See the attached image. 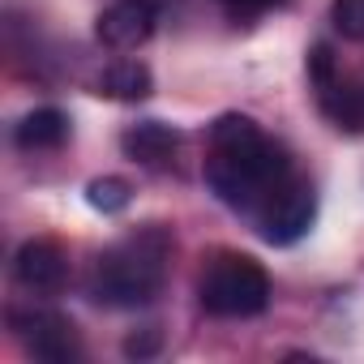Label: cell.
<instances>
[{"label":"cell","mask_w":364,"mask_h":364,"mask_svg":"<svg viewBox=\"0 0 364 364\" xmlns=\"http://www.w3.org/2000/svg\"><path fill=\"white\" fill-rule=\"evenodd\" d=\"M198 304L210 317H257L270 304V274L249 253H215L198 279Z\"/></svg>","instance_id":"3957f363"},{"label":"cell","mask_w":364,"mask_h":364,"mask_svg":"<svg viewBox=\"0 0 364 364\" xmlns=\"http://www.w3.org/2000/svg\"><path fill=\"white\" fill-rule=\"evenodd\" d=\"M86 202L99 215H120L133 202V189H129V180H120V176H103V180H90V185H86Z\"/></svg>","instance_id":"8fae6325"},{"label":"cell","mask_w":364,"mask_h":364,"mask_svg":"<svg viewBox=\"0 0 364 364\" xmlns=\"http://www.w3.org/2000/svg\"><path fill=\"white\" fill-rule=\"evenodd\" d=\"M167 257H171V232L163 223H146L116 245H107L95 257L90 270V296L107 309H141L159 296L167 279Z\"/></svg>","instance_id":"7a4b0ae2"},{"label":"cell","mask_w":364,"mask_h":364,"mask_svg":"<svg viewBox=\"0 0 364 364\" xmlns=\"http://www.w3.org/2000/svg\"><path fill=\"white\" fill-rule=\"evenodd\" d=\"M9 326H14V334L22 338V347L35 360H48V364H73V360H82V343H77L73 321L60 317V313H52V309H14Z\"/></svg>","instance_id":"5b68a950"},{"label":"cell","mask_w":364,"mask_h":364,"mask_svg":"<svg viewBox=\"0 0 364 364\" xmlns=\"http://www.w3.org/2000/svg\"><path fill=\"white\" fill-rule=\"evenodd\" d=\"M159 343H163V338H159V330L129 334V338H124V355H129V360H150V355L159 351Z\"/></svg>","instance_id":"5bb4252c"},{"label":"cell","mask_w":364,"mask_h":364,"mask_svg":"<svg viewBox=\"0 0 364 364\" xmlns=\"http://www.w3.org/2000/svg\"><path fill=\"white\" fill-rule=\"evenodd\" d=\"M330 22L343 39L364 43V0H334L330 5Z\"/></svg>","instance_id":"7c38bea8"},{"label":"cell","mask_w":364,"mask_h":364,"mask_svg":"<svg viewBox=\"0 0 364 364\" xmlns=\"http://www.w3.org/2000/svg\"><path fill=\"white\" fill-rule=\"evenodd\" d=\"M202 176H206V189L223 206L253 219L266 206V198L291 176V163H287L283 146H274L257 129V120L228 112L210 124V159H206Z\"/></svg>","instance_id":"6da1fadb"},{"label":"cell","mask_w":364,"mask_h":364,"mask_svg":"<svg viewBox=\"0 0 364 364\" xmlns=\"http://www.w3.org/2000/svg\"><path fill=\"white\" fill-rule=\"evenodd\" d=\"M313 219H317V193H313L309 180H296V176H287L283 185L266 198V206L253 215L257 236L266 245H279V249L304 240L309 228H313Z\"/></svg>","instance_id":"277c9868"},{"label":"cell","mask_w":364,"mask_h":364,"mask_svg":"<svg viewBox=\"0 0 364 364\" xmlns=\"http://www.w3.org/2000/svg\"><path fill=\"white\" fill-rule=\"evenodd\" d=\"M95 35L112 52H133L154 35V5L150 0H116L99 14Z\"/></svg>","instance_id":"52a82bcc"},{"label":"cell","mask_w":364,"mask_h":364,"mask_svg":"<svg viewBox=\"0 0 364 364\" xmlns=\"http://www.w3.org/2000/svg\"><path fill=\"white\" fill-rule=\"evenodd\" d=\"M150 90H154V77L141 60H116L99 77V95H107L116 103H141V99H150Z\"/></svg>","instance_id":"30bf717a"},{"label":"cell","mask_w":364,"mask_h":364,"mask_svg":"<svg viewBox=\"0 0 364 364\" xmlns=\"http://www.w3.org/2000/svg\"><path fill=\"white\" fill-rule=\"evenodd\" d=\"M176 146H180V133H176L171 124H163V120H137V124H129V129L120 133V150H124L133 163H141V167H163V163H171Z\"/></svg>","instance_id":"ba28073f"},{"label":"cell","mask_w":364,"mask_h":364,"mask_svg":"<svg viewBox=\"0 0 364 364\" xmlns=\"http://www.w3.org/2000/svg\"><path fill=\"white\" fill-rule=\"evenodd\" d=\"M14 279H18L22 291L56 296L69 279V257L56 240H26L14 257Z\"/></svg>","instance_id":"8992f818"},{"label":"cell","mask_w":364,"mask_h":364,"mask_svg":"<svg viewBox=\"0 0 364 364\" xmlns=\"http://www.w3.org/2000/svg\"><path fill=\"white\" fill-rule=\"evenodd\" d=\"M283 5H287V0H223V9L232 18H262V14L283 9Z\"/></svg>","instance_id":"4fadbf2b"},{"label":"cell","mask_w":364,"mask_h":364,"mask_svg":"<svg viewBox=\"0 0 364 364\" xmlns=\"http://www.w3.org/2000/svg\"><path fill=\"white\" fill-rule=\"evenodd\" d=\"M14 141L22 150H56V146L69 141V116L60 107H35L14 129Z\"/></svg>","instance_id":"9c48e42d"}]
</instances>
